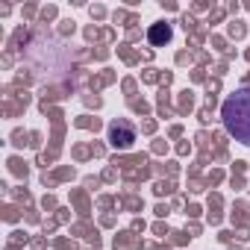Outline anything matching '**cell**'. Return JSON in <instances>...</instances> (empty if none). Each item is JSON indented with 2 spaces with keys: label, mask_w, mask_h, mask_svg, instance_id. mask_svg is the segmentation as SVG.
<instances>
[{
  "label": "cell",
  "mask_w": 250,
  "mask_h": 250,
  "mask_svg": "<svg viewBox=\"0 0 250 250\" xmlns=\"http://www.w3.org/2000/svg\"><path fill=\"white\" fill-rule=\"evenodd\" d=\"M109 142H112V147H118V150L133 147V142H136L133 124H127V121H115V124H109Z\"/></svg>",
  "instance_id": "obj_2"
},
{
  "label": "cell",
  "mask_w": 250,
  "mask_h": 250,
  "mask_svg": "<svg viewBox=\"0 0 250 250\" xmlns=\"http://www.w3.org/2000/svg\"><path fill=\"white\" fill-rule=\"evenodd\" d=\"M171 24H153L150 27V33H147V39H150V44H156V47H162V44H168L171 42Z\"/></svg>",
  "instance_id": "obj_3"
},
{
  "label": "cell",
  "mask_w": 250,
  "mask_h": 250,
  "mask_svg": "<svg viewBox=\"0 0 250 250\" xmlns=\"http://www.w3.org/2000/svg\"><path fill=\"white\" fill-rule=\"evenodd\" d=\"M221 121H224V130L250 147V85L238 88L235 94H229L221 106Z\"/></svg>",
  "instance_id": "obj_1"
}]
</instances>
